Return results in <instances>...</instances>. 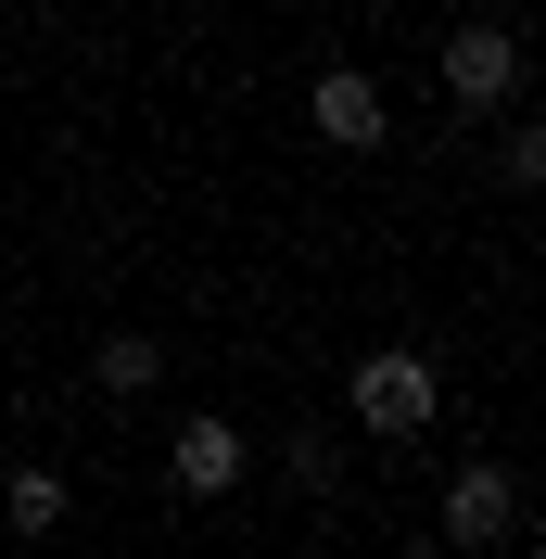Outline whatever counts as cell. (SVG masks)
Listing matches in <instances>:
<instances>
[{"instance_id": "cell-1", "label": "cell", "mask_w": 546, "mask_h": 559, "mask_svg": "<svg viewBox=\"0 0 546 559\" xmlns=\"http://www.w3.org/2000/svg\"><path fill=\"white\" fill-rule=\"evenodd\" d=\"M521 90V26H458L444 38V103L458 115H496Z\"/></svg>"}, {"instance_id": "cell-2", "label": "cell", "mask_w": 546, "mask_h": 559, "mask_svg": "<svg viewBox=\"0 0 546 559\" xmlns=\"http://www.w3.org/2000/svg\"><path fill=\"white\" fill-rule=\"evenodd\" d=\"M356 419H369V432H419V419H432V356H407V344H381V356H356Z\"/></svg>"}, {"instance_id": "cell-3", "label": "cell", "mask_w": 546, "mask_h": 559, "mask_svg": "<svg viewBox=\"0 0 546 559\" xmlns=\"http://www.w3.org/2000/svg\"><path fill=\"white\" fill-rule=\"evenodd\" d=\"M306 128L331 140V153H381V128H394V115H381V76L369 64H331L306 90Z\"/></svg>"}, {"instance_id": "cell-4", "label": "cell", "mask_w": 546, "mask_h": 559, "mask_svg": "<svg viewBox=\"0 0 546 559\" xmlns=\"http://www.w3.org/2000/svg\"><path fill=\"white\" fill-rule=\"evenodd\" d=\"M444 534H458V547H509L521 534V484L496 471V457H471V471L444 484Z\"/></svg>"}, {"instance_id": "cell-5", "label": "cell", "mask_w": 546, "mask_h": 559, "mask_svg": "<svg viewBox=\"0 0 546 559\" xmlns=\"http://www.w3.org/2000/svg\"><path fill=\"white\" fill-rule=\"evenodd\" d=\"M166 471H178V496H229L241 484V419H178Z\"/></svg>"}, {"instance_id": "cell-6", "label": "cell", "mask_w": 546, "mask_h": 559, "mask_svg": "<svg viewBox=\"0 0 546 559\" xmlns=\"http://www.w3.org/2000/svg\"><path fill=\"white\" fill-rule=\"evenodd\" d=\"M0 522H13V534H64V471H51V457H26V471L0 484Z\"/></svg>"}, {"instance_id": "cell-7", "label": "cell", "mask_w": 546, "mask_h": 559, "mask_svg": "<svg viewBox=\"0 0 546 559\" xmlns=\"http://www.w3.org/2000/svg\"><path fill=\"white\" fill-rule=\"evenodd\" d=\"M90 369H103V394H153V382H166V344H153V331H103Z\"/></svg>"}]
</instances>
